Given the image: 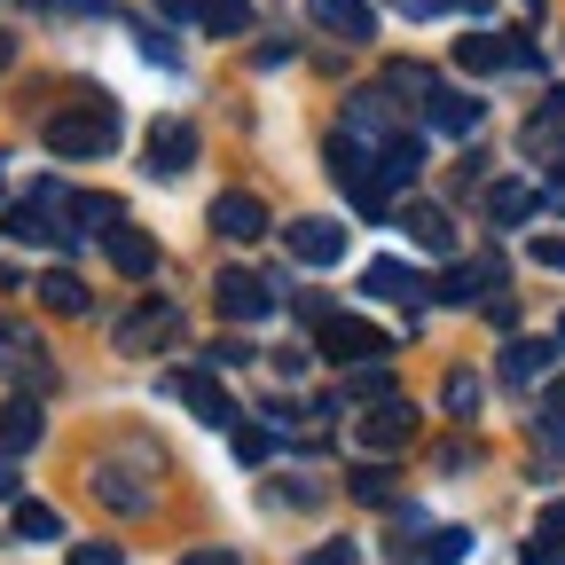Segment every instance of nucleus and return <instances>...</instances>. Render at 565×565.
Returning a JSON list of instances; mask_svg holds the SVG:
<instances>
[{"mask_svg": "<svg viewBox=\"0 0 565 565\" xmlns=\"http://www.w3.org/2000/svg\"><path fill=\"white\" fill-rule=\"evenodd\" d=\"M236 433V463H267L275 456V424H228Z\"/></svg>", "mask_w": 565, "mask_h": 565, "instance_id": "473e14b6", "label": "nucleus"}, {"mask_svg": "<svg viewBox=\"0 0 565 565\" xmlns=\"http://www.w3.org/2000/svg\"><path fill=\"white\" fill-rule=\"evenodd\" d=\"M47 440V416H40V393H24V401H9L0 408V456H32Z\"/></svg>", "mask_w": 565, "mask_h": 565, "instance_id": "6ab92c4d", "label": "nucleus"}, {"mask_svg": "<svg viewBox=\"0 0 565 565\" xmlns=\"http://www.w3.org/2000/svg\"><path fill=\"white\" fill-rule=\"evenodd\" d=\"M542 47L519 40V32H463L456 40V71H471V79H487V71H534Z\"/></svg>", "mask_w": 565, "mask_h": 565, "instance_id": "20e7f679", "label": "nucleus"}, {"mask_svg": "<svg viewBox=\"0 0 565 565\" xmlns=\"http://www.w3.org/2000/svg\"><path fill=\"white\" fill-rule=\"evenodd\" d=\"M141 166H150L158 181L189 173V166H196V126H189V118H158V126H150V158H141Z\"/></svg>", "mask_w": 565, "mask_h": 565, "instance_id": "9b49d317", "label": "nucleus"}, {"mask_svg": "<svg viewBox=\"0 0 565 565\" xmlns=\"http://www.w3.org/2000/svg\"><path fill=\"white\" fill-rule=\"evenodd\" d=\"M173 338H181V307H173V299H141V307L118 315V330H110L118 353H166Z\"/></svg>", "mask_w": 565, "mask_h": 565, "instance_id": "423d86ee", "label": "nucleus"}, {"mask_svg": "<svg viewBox=\"0 0 565 565\" xmlns=\"http://www.w3.org/2000/svg\"><path fill=\"white\" fill-rule=\"evenodd\" d=\"M440 401H448V416H456V424H471V416H479V377H471V370H448Z\"/></svg>", "mask_w": 565, "mask_h": 565, "instance_id": "2f4dec72", "label": "nucleus"}, {"mask_svg": "<svg viewBox=\"0 0 565 565\" xmlns=\"http://www.w3.org/2000/svg\"><path fill=\"white\" fill-rule=\"evenodd\" d=\"M353 503H377V511H385V503H401V487H393L385 471H353Z\"/></svg>", "mask_w": 565, "mask_h": 565, "instance_id": "f704fd0d", "label": "nucleus"}, {"mask_svg": "<svg viewBox=\"0 0 565 565\" xmlns=\"http://www.w3.org/2000/svg\"><path fill=\"white\" fill-rule=\"evenodd\" d=\"M47 17H110V0H32Z\"/></svg>", "mask_w": 565, "mask_h": 565, "instance_id": "4c0bfd02", "label": "nucleus"}, {"mask_svg": "<svg viewBox=\"0 0 565 565\" xmlns=\"http://www.w3.org/2000/svg\"><path fill=\"white\" fill-rule=\"evenodd\" d=\"M315 353H330V362H345V370H362V362H385L393 338H385L377 322H362V315H322V322H315Z\"/></svg>", "mask_w": 565, "mask_h": 565, "instance_id": "f03ea898", "label": "nucleus"}, {"mask_svg": "<svg viewBox=\"0 0 565 565\" xmlns=\"http://www.w3.org/2000/svg\"><path fill=\"white\" fill-rule=\"evenodd\" d=\"M307 565H353V542H322V550H315Z\"/></svg>", "mask_w": 565, "mask_h": 565, "instance_id": "79ce46f5", "label": "nucleus"}, {"mask_svg": "<svg viewBox=\"0 0 565 565\" xmlns=\"http://www.w3.org/2000/svg\"><path fill=\"white\" fill-rule=\"evenodd\" d=\"M24 494V471H17V456H0V503H17Z\"/></svg>", "mask_w": 565, "mask_h": 565, "instance_id": "a19ab883", "label": "nucleus"}, {"mask_svg": "<svg viewBox=\"0 0 565 565\" xmlns=\"http://www.w3.org/2000/svg\"><path fill=\"white\" fill-rule=\"evenodd\" d=\"M370 158H377V181H385V196H393V189H408V181H416V166H424V150H416L408 134H401V141H385V150H370Z\"/></svg>", "mask_w": 565, "mask_h": 565, "instance_id": "a878e982", "label": "nucleus"}, {"mask_svg": "<svg viewBox=\"0 0 565 565\" xmlns=\"http://www.w3.org/2000/svg\"><path fill=\"white\" fill-rule=\"evenodd\" d=\"M212 299H221V315H228V322H259V315L275 307L267 275H252V267H228L221 282H212Z\"/></svg>", "mask_w": 565, "mask_h": 565, "instance_id": "ddd939ff", "label": "nucleus"}, {"mask_svg": "<svg viewBox=\"0 0 565 565\" xmlns=\"http://www.w3.org/2000/svg\"><path fill=\"white\" fill-rule=\"evenodd\" d=\"M330 181L353 196V204H362V221H385V181H377V158L370 150H353V134H330Z\"/></svg>", "mask_w": 565, "mask_h": 565, "instance_id": "7ed1b4c3", "label": "nucleus"}, {"mask_svg": "<svg viewBox=\"0 0 565 565\" xmlns=\"http://www.w3.org/2000/svg\"><path fill=\"white\" fill-rule=\"evenodd\" d=\"M557 134H565V87H550V103L534 110V126H526V150L542 158V150H557Z\"/></svg>", "mask_w": 565, "mask_h": 565, "instance_id": "c756f323", "label": "nucleus"}, {"mask_svg": "<svg viewBox=\"0 0 565 565\" xmlns=\"http://www.w3.org/2000/svg\"><path fill=\"white\" fill-rule=\"evenodd\" d=\"M416 557H424V565H463V557H471V534H463V526H433Z\"/></svg>", "mask_w": 565, "mask_h": 565, "instance_id": "7c9ffc66", "label": "nucleus"}, {"mask_svg": "<svg viewBox=\"0 0 565 565\" xmlns=\"http://www.w3.org/2000/svg\"><path fill=\"white\" fill-rule=\"evenodd\" d=\"M307 24L330 32V40H345V47L377 40V9H370V0H307Z\"/></svg>", "mask_w": 565, "mask_h": 565, "instance_id": "9d476101", "label": "nucleus"}, {"mask_svg": "<svg viewBox=\"0 0 565 565\" xmlns=\"http://www.w3.org/2000/svg\"><path fill=\"white\" fill-rule=\"evenodd\" d=\"M158 17L166 24H196V0H158Z\"/></svg>", "mask_w": 565, "mask_h": 565, "instance_id": "37998d69", "label": "nucleus"}, {"mask_svg": "<svg viewBox=\"0 0 565 565\" xmlns=\"http://www.w3.org/2000/svg\"><path fill=\"white\" fill-rule=\"evenodd\" d=\"M282 244H291L299 267H338V259H345V228H338V221H291V236H282Z\"/></svg>", "mask_w": 565, "mask_h": 565, "instance_id": "a211bd4d", "label": "nucleus"}, {"mask_svg": "<svg viewBox=\"0 0 565 565\" xmlns=\"http://www.w3.org/2000/svg\"><path fill=\"white\" fill-rule=\"evenodd\" d=\"M118 150V103L110 95H87L47 118V158H110Z\"/></svg>", "mask_w": 565, "mask_h": 565, "instance_id": "f257e3e1", "label": "nucleus"}, {"mask_svg": "<svg viewBox=\"0 0 565 565\" xmlns=\"http://www.w3.org/2000/svg\"><path fill=\"white\" fill-rule=\"evenodd\" d=\"M0 370H9L24 393H47V385H55V362L40 353V338H32L24 322H0Z\"/></svg>", "mask_w": 565, "mask_h": 565, "instance_id": "1a4fd4ad", "label": "nucleus"}, {"mask_svg": "<svg viewBox=\"0 0 565 565\" xmlns=\"http://www.w3.org/2000/svg\"><path fill=\"white\" fill-rule=\"evenodd\" d=\"M534 204H542V196H534L526 181H494V189H487V221H494V228H519V221H534Z\"/></svg>", "mask_w": 565, "mask_h": 565, "instance_id": "b1692460", "label": "nucleus"}, {"mask_svg": "<svg viewBox=\"0 0 565 565\" xmlns=\"http://www.w3.org/2000/svg\"><path fill=\"white\" fill-rule=\"evenodd\" d=\"M401 228L416 236V252H433V259L456 252V228H448V212H440V204H408V212H401Z\"/></svg>", "mask_w": 565, "mask_h": 565, "instance_id": "aec40b11", "label": "nucleus"}, {"mask_svg": "<svg viewBox=\"0 0 565 565\" xmlns=\"http://www.w3.org/2000/svg\"><path fill=\"white\" fill-rule=\"evenodd\" d=\"M71 565H118V542H79V550H71Z\"/></svg>", "mask_w": 565, "mask_h": 565, "instance_id": "58836bf2", "label": "nucleus"}, {"mask_svg": "<svg viewBox=\"0 0 565 565\" xmlns=\"http://www.w3.org/2000/svg\"><path fill=\"white\" fill-rule=\"evenodd\" d=\"M385 393H393L385 362H362V370H353V401H385Z\"/></svg>", "mask_w": 565, "mask_h": 565, "instance_id": "c9c22d12", "label": "nucleus"}, {"mask_svg": "<svg viewBox=\"0 0 565 565\" xmlns=\"http://www.w3.org/2000/svg\"><path fill=\"white\" fill-rule=\"evenodd\" d=\"M103 252H110V267L118 275H158V236L150 228H134V221H118V228H103Z\"/></svg>", "mask_w": 565, "mask_h": 565, "instance_id": "dca6fc26", "label": "nucleus"}, {"mask_svg": "<svg viewBox=\"0 0 565 565\" xmlns=\"http://www.w3.org/2000/svg\"><path fill=\"white\" fill-rule=\"evenodd\" d=\"M32 291H40V307H55V315H87V307H95V299H87V282L71 275V267H47Z\"/></svg>", "mask_w": 565, "mask_h": 565, "instance_id": "393cba45", "label": "nucleus"}, {"mask_svg": "<svg viewBox=\"0 0 565 565\" xmlns=\"http://www.w3.org/2000/svg\"><path fill=\"white\" fill-rule=\"evenodd\" d=\"M181 565H236V550H189Z\"/></svg>", "mask_w": 565, "mask_h": 565, "instance_id": "c03bdc74", "label": "nucleus"}, {"mask_svg": "<svg viewBox=\"0 0 565 565\" xmlns=\"http://www.w3.org/2000/svg\"><path fill=\"white\" fill-rule=\"evenodd\" d=\"M416 424H424V416H416L401 393H385V401H370L362 416H353V440H362L370 456H393V448H408V440H416Z\"/></svg>", "mask_w": 565, "mask_h": 565, "instance_id": "0eeeda50", "label": "nucleus"}, {"mask_svg": "<svg viewBox=\"0 0 565 565\" xmlns=\"http://www.w3.org/2000/svg\"><path fill=\"white\" fill-rule=\"evenodd\" d=\"M126 212H118V196H71V236H103V228H118Z\"/></svg>", "mask_w": 565, "mask_h": 565, "instance_id": "cd10ccee", "label": "nucleus"}, {"mask_svg": "<svg viewBox=\"0 0 565 565\" xmlns=\"http://www.w3.org/2000/svg\"><path fill=\"white\" fill-rule=\"evenodd\" d=\"M550 424L565 433V377H550Z\"/></svg>", "mask_w": 565, "mask_h": 565, "instance_id": "a18cd8bd", "label": "nucleus"}, {"mask_svg": "<svg viewBox=\"0 0 565 565\" xmlns=\"http://www.w3.org/2000/svg\"><path fill=\"white\" fill-rule=\"evenodd\" d=\"M494 282H503V267H494V259H456V267L433 282V299H440V307H479Z\"/></svg>", "mask_w": 565, "mask_h": 565, "instance_id": "4468645a", "label": "nucleus"}, {"mask_svg": "<svg viewBox=\"0 0 565 565\" xmlns=\"http://www.w3.org/2000/svg\"><path fill=\"white\" fill-rule=\"evenodd\" d=\"M212 228H221L228 244H259L267 236V204L252 189H221V196H212Z\"/></svg>", "mask_w": 565, "mask_h": 565, "instance_id": "f8f14e48", "label": "nucleus"}, {"mask_svg": "<svg viewBox=\"0 0 565 565\" xmlns=\"http://www.w3.org/2000/svg\"><path fill=\"white\" fill-rule=\"evenodd\" d=\"M196 24L212 40H236V32H252V0H196Z\"/></svg>", "mask_w": 565, "mask_h": 565, "instance_id": "bb28decb", "label": "nucleus"}, {"mask_svg": "<svg viewBox=\"0 0 565 565\" xmlns=\"http://www.w3.org/2000/svg\"><path fill=\"white\" fill-rule=\"evenodd\" d=\"M166 401H189V416H196V424H221V433L236 424V401L221 393V377H212V370H166Z\"/></svg>", "mask_w": 565, "mask_h": 565, "instance_id": "6e6552de", "label": "nucleus"}, {"mask_svg": "<svg viewBox=\"0 0 565 565\" xmlns=\"http://www.w3.org/2000/svg\"><path fill=\"white\" fill-rule=\"evenodd\" d=\"M9 63H17V40H9V32H0V71H9Z\"/></svg>", "mask_w": 565, "mask_h": 565, "instance_id": "49530a36", "label": "nucleus"}, {"mask_svg": "<svg viewBox=\"0 0 565 565\" xmlns=\"http://www.w3.org/2000/svg\"><path fill=\"white\" fill-rule=\"evenodd\" d=\"M550 362H557L550 338H511V345H503V385H534Z\"/></svg>", "mask_w": 565, "mask_h": 565, "instance_id": "4be33fe9", "label": "nucleus"}, {"mask_svg": "<svg viewBox=\"0 0 565 565\" xmlns=\"http://www.w3.org/2000/svg\"><path fill=\"white\" fill-rule=\"evenodd\" d=\"M345 134L362 141V150H385V141H401V126H393V95H353V103H345Z\"/></svg>", "mask_w": 565, "mask_h": 565, "instance_id": "f3484780", "label": "nucleus"}, {"mask_svg": "<svg viewBox=\"0 0 565 565\" xmlns=\"http://www.w3.org/2000/svg\"><path fill=\"white\" fill-rule=\"evenodd\" d=\"M479 118H487V103H479V95H448V87H440L433 103H424V126H433V134H471Z\"/></svg>", "mask_w": 565, "mask_h": 565, "instance_id": "412c9836", "label": "nucleus"}, {"mask_svg": "<svg viewBox=\"0 0 565 565\" xmlns=\"http://www.w3.org/2000/svg\"><path fill=\"white\" fill-rule=\"evenodd\" d=\"M534 542H542V550H557V557H565V503H550V511H542V519H534Z\"/></svg>", "mask_w": 565, "mask_h": 565, "instance_id": "e433bc0d", "label": "nucleus"}, {"mask_svg": "<svg viewBox=\"0 0 565 565\" xmlns=\"http://www.w3.org/2000/svg\"><path fill=\"white\" fill-rule=\"evenodd\" d=\"M63 534V511L55 503H32V494H17V542H55Z\"/></svg>", "mask_w": 565, "mask_h": 565, "instance_id": "c85d7f7f", "label": "nucleus"}, {"mask_svg": "<svg viewBox=\"0 0 565 565\" xmlns=\"http://www.w3.org/2000/svg\"><path fill=\"white\" fill-rule=\"evenodd\" d=\"M385 87H393V103H416V110H424V103L440 95V71H424V63L393 55V63H385Z\"/></svg>", "mask_w": 565, "mask_h": 565, "instance_id": "5701e85b", "label": "nucleus"}, {"mask_svg": "<svg viewBox=\"0 0 565 565\" xmlns=\"http://www.w3.org/2000/svg\"><path fill=\"white\" fill-rule=\"evenodd\" d=\"M244 362H252V345H244L236 330H228V338H212V345H204V370H244Z\"/></svg>", "mask_w": 565, "mask_h": 565, "instance_id": "72a5a7b5", "label": "nucleus"}, {"mask_svg": "<svg viewBox=\"0 0 565 565\" xmlns=\"http://www.w3.org/2000/svg\"><path fill=\"white\" fill-rule=\"evenodd\" d=\"M534 267H557L565 275V236H534Z\"/></svg>", "mask_w": 565, "mask_h": 565, "instance_id": "ea45409f", "label": "nucleus"}, {"mask_svg": "<svg viewBox=\"0 0 565 565\" xmlns=\"http://www.w3.org/2000/svg\"><path fill=\"white\" fill-rule=\"evenodd\" d=\"M87 494H95L103 511H118V519H150V511H158V487H150V479H134L118 456L87 463Z\"/></svg>", "mask_w": 565, "mask_h": 565, "instance_id": "39448f33", "label": "nucleus"}, {"mask_svg": "<svg viewBox=\"0 0 565 565\" xmlns=\"http://www.w3.org/2000/svg\"><path fill=\"white\" fill-rule=\"evenodd\" d=\"M362 299H393V307L424 315V282H416V267H401V259H370V267H362Z\"/></svg>", "mask_w": 565, "mask_h": 565, "instance_id": "2eb2a0df", "label": "nucleus"}]
</instances>
